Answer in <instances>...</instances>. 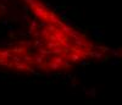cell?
<instances>
[{"instance_id":"obj_1","label":"cell","mask_w":122,"mask_h":105,"mask_svg":"<svg viewBox=\"0 0 122 105\" xmlns=\"http://www.w3.org/2000/svg\"><path fill=\"white\" fill-rule=\"evenodd\" d=\"M0 78H3V77H0Z\"/></svg>"},{"instance_id":"obj_2","label":"cell","mask_w":122,"mask_h":105,"mask_svg":"<svg viewBox=\"0 0 122 105\" xmlns=\"http://www.w3.org/2000/svg\"><path fill=\"white\" fill-rule=\"evenodd\" d=\"M0 50H1V49H0Z\"/></svg>"}]
</instances>
